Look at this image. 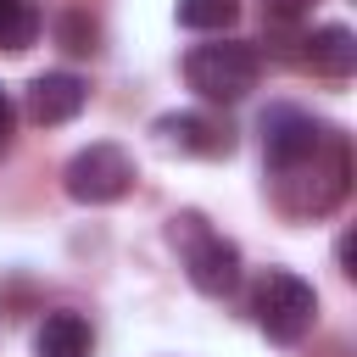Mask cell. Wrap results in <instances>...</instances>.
<instances>
[{"label":"cell","mask_w":357,"mask_h":357,"mask_svg":"<svg viewBox=\"0 0 357 357\" xmlns=\"http://www.w3.org/2000/svg\"><path fill=\"white\" fill-rule=\"evenodd\" d=\"M84 100H89V84L78 73H39L28 84V100L22 106H28V117L39 128H56V123H73L84 112Z\"/></svg>","instance_id":"8992f818"},{"label":"cell","mask_w":357,"mask_h":357,"mask_svg":"<svg viewBox=\"0 0 357 357\" xmlns=\"http://www.w3.org/2000/svg\"><path fill=\"white\" fill-rule=\"evenodd\" d=\"M301 61L312 73H324V78H346L357 67V33L346 22H324V28H312L301 39Z\"/></svg>","instance_id":"ba28073f"},{"label":"cell","mask_w":357,"mask_h":357,"mask_svg":"<svg viewBox=\"0 0 357 357\" xmlns=\"http://www.w3.org/2000/svg\"><path fill=\"white\" fill-rule=\"evenodd\" d=\"M173 17H178V28H195V33H223V28H234L240 0H178V6H173Z\"/></svg>","instance_id":"30bf717a"},{"label":"cell","mask_w":357,"mask_h":357,"mask_svg":"<svg viewBox=\"0 0 357 357\" xmlns=\"http://www.w3.org/2000/svg\"><path fill=\"white\" fill-rule=\"evenodd\" d=\"M167 240L178 245L184 273H190V284H195L201 296H229V290L240 284V245L223 240L201 212H178V218L167 223Z\"/></svg>","instance_id":"6da1fadb"},{"label":"cell","mask_w":357,"mask_h":357,"mask_svg":"<svg viewBox=\"0 0 357 357\" xmlns=\"http://www.w3.org/2000/svg\"><path fill=\"white\" fill-rule=\"evenodd\" d=\"M324 123H312L307 112H296V106H268L262 112V156H268V167L279 173V178H290V173H301L307 162H312V151L324 145Z\"/></svg>","instance_id":"5b68a950"},{"label":"cell","mask_w":357,"mask_h":357,"mask_svg":"<svg viewBox=\"0 0 357 357\" xmlns=\"http://www.w3.org/2000/svg\"><path fill=\"white\" fill-rule=\"evenodd\" d=\"M56 39H61V50H73V56H95V50H100V28H95L84 11H67V17L56 22Z\"/></svg>","instance_id":"7c38bea8"},{"label":"cell","mask_w":357,"mask_h":357,"mask_svg":"<svg viewBox=\"0 0 357 357\" xmlns=\"http://www.w3.org/2000/svg\"><path fill=\"white\" fill-rule=\"evenodd\" d=\"M33 357H89V324L78 312H50L33 335Z\"/></svg>","instance_id":"9c48e42d"},{"label":"cell","mask_w":357,"mask_h":357,"mask_svg":"<svg viewBox=\"0 0 357 357\" xmlns=\"http://www.w3.org/2000/svg\"><path fill=\"white\" fill-rule=\"evenodd\" d=\"M257 73H262V61H257V50L240 45V39L195 45V50L184 56V78H190V89L206 95V100H245V95L257 89Z\"/></svg>","instance_id":"3957f363"},{"label":"cell","mask_w":357,"mask_h":357,"mask_svg":"<svg viewBox=\"0 0 357 357\" xmlns=\"http://www.w3.org/2000/svg\"><path fill=\"white\" fill-rule=\"evenodd\" d=\"M6 134H11V95L0 89V139H6Z\"/></svg>","instance_id":"5bb4252c"},{"label":"cell","mask_w":357,"mask_h":357,"mask_svg":"<svg viewBox=\"0 0 357 357\" xmlns=\"http://www.w3.org/2000/svg\"><path fill=\"white\" fill-rule=\"evenodd\" d=\"M156 134L184 156H229L234 151V128L218 117H201V112H167V117H156Z\"/></svg>","instance_id":"52a82bcc"},{"label":"cell","mask_w":357,"mask_h":357,"mask_svg":"<svg viewBox=\"0 0 357 357\" xmlns=\"http://www.w3.org/2000/svg\"><path fill=\"white\" fill-rule=\"evenodd\" d=\"M33 39H39L33 0H0V50H28Z\"/></svg>","instance_id":"8fae6325"},{"label":"cell","mask_w":357,"mask_h":357,"mask_svg":"<svg viewBox=\"0 0 357 357\" xmlns=\"http://www.w3.org/2000/svg\"><path fill=\"white\" fill-rule=\"evenodd\" d=\"M307 11H312V0H262V17L268 22H296Z\"/></svg>","instance_id":"4fadbf2b"},{"label":"cell","mask_w":357,"mask_h":357,"mask_svg":"<svg viewBox=\"0 0 357 357\" xmlns=\"http://www.w3.org/2000/svg\"><path fill=\"white\" fill-rule=\"evenodd\" d=\"M61 184H67V195H73L78 206L123 201V195L134 190V156H128L123 145H112V139H95V145H84V151L67 162Z\"/></svg>","instance_id":"277c9868"},{"label":"cell","mask_w":357,"mask_h":357,"mask_svg":"<svg viewBox=\"0 0 357 357\" xmlns=\"http://www.w3.org/2000/svg\"><path fill=\"white\" fill-rule=\"evenodd\" d=\"M251 312H257V324H262V335L273 346H296L312 329V318H318V296H312V284L301 273L268 268L262 284L251 290Z\"/></svg>","instance_id":"7a4b0ae2"}]
</instances>
